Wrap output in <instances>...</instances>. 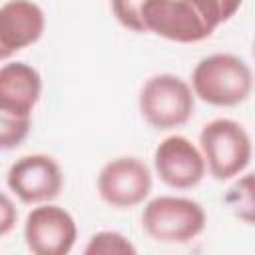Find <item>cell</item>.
<instances>
[{
    "instance_id": "1",
    "label": "cell",
    "mask_w": 255,
    "mask_h": 255,
    "mask_svg": "<svg viewBox=\"0 0 255 255\" xmlns=\"http://www.w3.org/2000/svg\"><path fill=\"white\" fill-rule=\"evenodd\" d=\"M243 0H147L143 22L147 32L179 44L209 38L241 8Z\"/></svg>"
},
{
    "instance_id": "2",
    "label": "cell",
    "mask_w": 255,
    "mask_h": 255,
    "mask_svg": "<svg viewBox=\"0 0 255 255\" xmlns=\"http://www.w3.org/2000/svg\"><path fill=\"white\" fill-rule=\"evenodd\" d=\"M191 88L205 104L233 108L249 98L253 90V74L239 56L211 54L199 60L193 68Z\"/></svg>"
},
{
    "instance_id": "3",
    "label": "cell",
    "mask_w": 255,
    "mask_h": 255,
    "mask_svg": "<svg viewBox=\"0 0 255 255\" xmlns=\"http://www.w3.org/2000/svg\"><path fill=\"white\" fill-rule=\"evenodd\" d=\"M205 223V209L189 197L159 195L141 213L143 231L157 243H187L203 233Z\"/></svg>"
},
{
    "instance_id": "4",
    "label": "cell",
    "mask_w": 255,
    "mask_h": 255,
    "mask_svg": "<svg viewBox=\"0 0 255 255\" xmlns=\"http://www.w3.org/2000/svg\"><path fill=\"white\" fill-rule=\"evenodd\" d=\"M199 145L209 173L219 181L239 175L253 155L249 133L239 122L229 118L205 124L199 133Z\"/></svg>"
},
{
    "instance_id": "5",
    "label": "cell",
    "mask_w": 255,
    "mask_h": 255,
    "mask_svg": "<svg viewBox=\"0 0 255 255\" xmlns=\"http://www.w3.org/2000/svg\"><path fill=\"white\" fill-rule=\"evenodd\" d=\"M193 90L175 74H155L141 86L139 112L155 129L183 126L193 114Z\"/></svg>"
},
{
    "instance_id": "6",
    "label": "cell",
    "mask_w": 255,
    "mask_h": 255,
    "mask_svg": "<svg viewBox=\"0 0 255 255\" xmlns=\"http://www.w3.org/2000/svg\"><path fill=\"white\" fill-rule=\"evenodd\" d=\"M149 191L151 171L139 157H116L108 161L98 173V193L112 207H135L149 195Z\"/></svg>"
},
{
    "instance_id": "7",
    "label": "cell",
    "mask_w": 255,
    "mask_h": 255,
    "mask_svg": "<svg viewBox=\"0 0 255 255\" xmlns=\"http://www.w3.org/2000/svg\"><path fill=\"white\" fill-rule=\"evenodd\" d=\"M6 185L22 203H44L60 195L64 175L58 161L44 153H30L16 159L8 173Z\"/></svg>"
},
{
    "instance_id": "8",
    "label": "cell",
    "mask_w": 255,
    "mask_h": 255,
    "mask_svg": "<svg viewBox=\"0 0 255 255\" xmlns=\"http://www.w3.org/2000/svg\"><path fill=\"white\" fill-rule=\"evenodd\" d=\"M24 239L34 255H68L78 239V227L64 207L46 203L28 213Z\"/></svg>"
},
{
    "instance_id": "9",
    "label": "cell",
    "mask_w": 255,
    "mask_h": 255,
    "mask_svg": "<svg viewBox=\"0 0 255 255\" xmlns=\"http://www.w3.org/2000/svg\"><path fill=\"white\" fill-rule=\"evenodd\" d=\"M153 167L159 179L173 189L195 187L207 169L205 157L183 135H169L153 151Z\"/></svg>"
},
{
    "instance_id": "10",
    "label": "cell",
    "mask_w": 255,
    "mask_h": 255,
    "mask_svg": "<svg viewBox=\"0 0 255 255\" xmlns=\"http://www.w3.org/2000/svg\"><path fill=\"white\" fill-rule=\"evenodd\" d=\"M46 28L42 8L32 0H8L0 10V58L36 44Z\"/></svg>"
},
{
    "instance_id": "11",
    "label": "cell",
    "mask_w": 255,
    "mask_h": 255,
    "mask_svg": "<svg viewBox=\"0 0 255 255\" xmlns=\"http://www.w3.org/2000/svg\"><path fill=\"white\" fill-rule=\"evenodd\" d=\"M42 94V78L26 62H10L0 70V112L30 116Z\"/></svg>"
},
{
    "instance_id": "12",
    "label": "cell",
    "mask_w": 255,
    "mask_h": 255,
    "mask_svg": "<svg viewBox=\"0 0 255 255\" xmlns=\"http://www.w3.org/2000/svg\"><path fill=\"white\" fill-rule=\"evenodd\" d=\"M223 201L237 219L255 225V171L241 175L227 189Z\"/></svg>"
},
{
    "instance_id": "13",
    "label": "cell",
    "mask_w": 255,
    "mask_h": 255,
    "mask_svg": "<svg viewBox=\"0 0 255 255\" xmlns=\"http://www.w3.org/2000/svg\"><path fill=\"white\" fill-rule=\"evenodd\" d=\"M86 255H135L133 243L118 231H100L90 237Z\"/></svg>"
},
{
    "instance_id": "14",
    "label": "cell",
    "mask_w": 255,
    "mask_h": 255,
    "mask_svg": "<svg viewBox=\"0 0 255 255\" xmlns=\"http://www.w3.org/2000/svg\"><path fill=\"white\" fill-rule=\"evenodd\" d=\"M30 126H32L30 116H14V114L0 112V145H2V149L18 147L26 139Z\"/></svg>"
},
{
    "instance_id": "15",
    "label": "cell",
    "mask_w": 255,
    "mask_h": 255,
    "mask_svg": "<svg viewBox=\"0 0 255 255\" xmlns=\"http://www.w3.org/2000/svg\"><path fill=\"white\" fill-rule=\"evenodd\" d=\"M147 0H112V10L118 22L131 32H147L143 22V8Z\"/></svg>"
},
{
    "instance_id": "16",
    "label": "cell",
    "mask_w": 255,
    "mask_h": 255,
    "mask_svg": "<svg viewBox=\"0 0 255 255\" xmlns=\"http://www.w3.org/2000/svg\"><path fill=\"white\" fill-rule=\"evenodd\" d=\"M16 223V209L6 193H2V221H0V235H6L12 225Z\"/></svg>"
},
{
    "instance_id": "17",
    "label": "cell",
    "mask_w": 255,
    "mask_h": 255,
    "mask_svg": "<svg viewBox=\"0 0 255 255\" xmlns=\"http://www.w3.org/2000/svg\"><path fill=\"white\" fill-rule=\"evenodd\" d=\"M253 56H255V44H253Z\"/></svg>"
}]
</instances>
